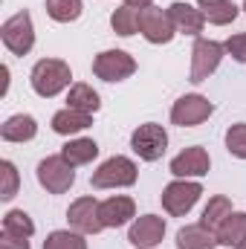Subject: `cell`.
<instances>
[{"label":"cell","mask_w":246,"mask_h":249,"mask_svg":"<svg viewBox=\"0 0 246 249\" xmlns=\"http://www.w3.org/2000/svg\"><path fill=\"white\" fill-rule=\"evenodd\" d=\"M70 78H72L70 64L61 61V58H41V61L32 67V72H29V84H32V90L41 99H53L61 90L72 87Z\"/></svg>","instance_id":"1"},{"label":"cell","mask_w":246,"mask_h":249,"mask_svg":"<svg viewBox=\"0 0 246 249\" xmlns=\"http://www.w3.org/2000/svg\"><path fill=\"white\" fill-rule=\"evenodd\" d=\"M136 177H139L136 162L116 154V157L105 160V162L93 171L90 183H93V188H124V186H133Z\"/></svg>","instance_id":"2"},{"label":"cell","mask_w":246,"mask_h":249,"mask_svg":"<svg viewBox=\"0 0 246 249\" xmlns=\"http://www.w3.org/2000/svg\"><path fill=\"white\" fill-rule=\"evenodd\" d=\"M0 38H3V47L12 53V55H26L32 47H35V29H32V15L23 9L18 15H12L3 26H0Z\"/></svg>","instance_id":"3"},{"label":"cell","mask_w":246,"mask_h":249,"mask_svg":"<svg viewBox=\"0 0 246 249\" xmlns=\"http://www.w3.org/2000/svg\"><path fill=\"white\" fill-rule=\"evenodd\" d=\"M130 148H133V154H136L139 160L157 162V160L165 154V148H168V133H165L162 124L145 122L130 133Z\"/></svg>","instance_id":"4"},{"label":"cell","mask_w":246,"mask_h":249,"mask_svg":"<svg viewBox=\"0 0 246 249\" xmlns=\"http://www.w3.org/2000/svg\"><path fill=\"white\" fill-rule=\"evenodd\" d=\"M139 32L148 44H171L174 35H177L168 9H159V6L139 9Z\"/></svg>","instance_id":"5"},{"label":"cell","mask_w":246,"mask_h":249,"mask_svg":"<svg viewBox=\"0 0 246 249\" xmlns=\"http://www.w3.org/2000/svg\"><path fill=\"white\" fill-rule=\"evenodd\" d=\"M200 194H203V186L197 180H180L177 177L174 183H168L162 188V209L168 214H174V217H183V214H188L194 209Z\"/></svg>","instance_id":"6"},{"label":"cell","mask_w":246,"mask_h":249,"mask_svg":"<svg viewBox=\"0 0 246 249\" xmlns=\"http://www.w3.org/2000/svg\"><path fill=\"white\" fill-rule=\"evenodd\" d=\"M223 53H226V47H223V44L209 41V38H197V41H194V47H191V75H188V78H191L194 84L206 81V78L220 67Z\"/></svg>","instance_id":"7"},{"label":"cell","mask_w":246,"mask_h":249,"mask_svg":"<svg viewBox=\"0 0 246 249\" xmlns=\"http://www.w3.org/2000/svg\"><path fill=\"white\" fill-rule=\"evenodd\" d=\"M38 183L50 194H64L75 183V171L61 154H55V157H47L38 162Z\"/></svg>","instance_id":"8"},{"label":"cell","mask_w":246,"mask_h":249,"mask_svg":"<svg viewBox=\"0 0 246 249\" xmlns=\"http://www.w3.org/2000/svg\"><path fill=\"white\" fill-rule=\"evenodd\" d=\"M93 72L102 81H124L136 72V61L124 50H105L93 58Z\"/></svg>","instance_id":"9"},{"label":"cell","mask_w":246,"mask_h":249,"mask_svg":"<svg viewBox=\"0 0 246 249\" xmlns=\"http://www.w3.org/2000/svg\"><path fill=\"white\" fill-rule=\"evenodd\" d=\"M99 206H102V203H99L96 197H78V200H72L70 209H67L70 226H72L75 232H81V235H99V232L105 229Z\"/></svg>","instance_id":"10"},{"label":"cell","mask_w":246,"mask_h":249,"mask_svg":"<svg viewBox=\"0 0 246 249\" xmlns=\"http://www.w3.org/2000/svg\"><path fill=\"white\" fill-rule=\"evenodd\" d=\"M211 113H214V105H211L206 96L188 93V96H183V99L174 102V107H171V122L180 124V127H194V124L206 122Z\"/></svg>","instance_id":"11"},{"label":"cell","mask_w":246,"mask_h":249,"mask_svg":"<svg viewBox=\"0 0 246 249\" xmlns=\"http://www.w3.org/2000/svg\"><path fill=\"white\" fill-rule=\"evenodd\" d=\"M211 168V160H209V151L200 148V145H191L180 151L174 160H171V174L180 177V180H197V177H206Z\"/></svg>","instance_id":"12"},{"label":"cell","mask_w":246,"mask_h":249,"mask_svg":"<svg viewBox=\"0 0 246 249\" xmlns=\"http://www.w3.org/2000/svg\"><path fill=\"white\" fill-rule=\"evenodd\" d=\"M162 238H165V217H157V214L136 217L130 223V232H127L130 247H136V249H154Z\"/></svg>","instance_id":"13"},{"label":"cell","mask_w":246,"mask_h":249,"mask_svg":"<svg viewBox=\"0 0 246 249\" xmlns=\"http://www.w3.org/2000/svg\"><path fill=\"white\" fill-rule=\"evenodd\" d=\"M168 15H171V20H174V29H177V32L200 38V32H203V26H206V18H203V12H200L197 6L177 0V3H171V6H168Z\"/></svg>","instance_id":"14"},{"label":"cell","mask_w":246,"mask_h":249,"mask_svg":"<svg viewBox=\"0 0 246 249\" xmlns=\"http://www.w3.org/2000/svg\"><path fill=\"white\" fill-rule=\"evenodd\" d=\"M99 212H102L105 229H116V226H124L130 217H136V203L124 194H116V197H107L99 206Z\"/></svg>","instance_id":"15"},{"label":"cell","mask_w":246,"mask_h":249,"mask_svg":"<svg viewBox=\"0 0 246 249\" xmlns=\"http://www.w3.org/2000/svg\"><path fill=\"white\" fill-rule=\"evenodd\" d=\"M214 247H220L217 235L211 229H206L203 223H191V226H183L177 232V249H214Z\"/></svg>","instance_id":"16"},{"label":"cell","mask_w":246,"mask_h":249,"mask_svg":"<svg viewBox=\"0 0 246 249\" xmlns=\"http://www.w3.org/2000/svg\"><path fill=\"white\" fill-rule=\"evenodd\" d=\"M35 133H38V122L29 113H15L0 127V136L6 142H29V139H35Z\"/></svg>","instance_id":"17"},{"label":"cell","mask_w":246,"mask_h":249,"mask_svg":"<svg viewBox=\"0 0 246 249\" xmlns=\"http://www.w3.org/2000/svg\"><path fill=\"white\" fill-rule=\"evenodd\" d=\"M93 124V113H81V110H72V107H64L53 116V130L58 136H72V133H81Z\"/></svg>","instance_id":"18"},{"label":"cell","mask_w":246,"mask_h":249,"mask_svg":"<svg viewBox=\"0 0 246 249\" xmlns=\"http://www.w3.org/2000/svg\"><path fill=\"white\" fill-rule=\"evenodd\" d=\"M217 235V244L220 247H241L246 241V212H232L223 223H220V229L214 232Z\"/></svg>","instance_id":"19"},{"label":"cell","mask_w":246,"mask_h":249,"mask_svg":"<svg viewBox=\"0 0 246 249\" xmlns=\"http://www.w3.org/2000/svg\"><path fill=\"white\" fill-rule=\"evenodd\" d=\"M197 9L214 26H226V23H232L238 18V6L232 0H197Z\"/></svg>","instance_id":"20"},{"label":"cell","mask_w":246,"mask_h":249,"mask_svg":"<svg viewBox=\"0 0 246 249\" xmlns=\"http://www.w3.org/2000/svg\"><path fill=\"white\" fill-rule=\"evenodd\" d=\"M67 107L81 110V113H96V110L102 107V102H99V93H96L90 84L78 81V84H72L70 93H67Z\"/></svg>","instance_id":"21"},{"label":"cell","mask_w":246,"mask_h":249,"mask_svg":"<svg viewBox=\"0 0 246 249\" xmlns=\"http://www.w3.org/2000/svg\"><path fill=\"white\" fill-rule=\"evenodd\" d=\"M61 157L75 168V165H87L99 157V145L93 139H70L61 148Z\"/></svg>","instance_id":"22"},{"label":"cell","mask_w":246,"mask_h":249,"mask_svg":"<svg viewBox=\"0 0 246 249\" xmlns=\"http://www.w3.org/2000/svg\"><path fill=\"white\" fill-rule=\"evenodd\" d=\"M229 214H232V200H229V197H223V194H217V197H211V200H209V206L203 209L200 223H203L206 229L217 232V229H220V223H223Z\"/></svg>","instance_id":"23"},{"label":"cell","mask_w":246,"mask_h":249,"mask_svg":"<svg viewBox=\"0 0 246 249\" xmlns=\"http://www.w3.org/2000/svg\"><path fill=\"white\" fill-rule=\"evenodd\" d=\"M110 26L116 35L130 38L133 32H139V9L136 6H119L113 15H110Z\"/></svg>","instance_id":"24"},{"label":"cell","mask_w":246,"mask_h":249,"mask_svg":"<svg viewBox=\"0 0 246 249\" xmlns=\"http://www.w3.org/2000/svg\"><path fill=\"white\" fill-rule=\"evenodd\" d=\"M44 249H87V241L75 229H55V232L47 235Z\"/></svg>","instance_id":"25"},{"label":"cell","mask_w":246,"mask_h":249,"mask_svg":"<svg viewBox=\"0 0 246 249\" xmlns=\"http://www.w3.org/2000/svg\"><path fill=\"white\" fill-rule=\"evenodd\" d=\"M81 0H47V15L58 23H70L81 18Z\"/></svg>","instance_id":"26"},{"label":"cell","mask_w":246,"mask_h":249,"mask_svg":"<svg viewBox=\"0 0 246 249\" xmlns=\"http://www.w3.org/2000/svg\"><path fill=\"white\" fill-rule=\"evenodd\" d=\"M3 232H12V235L32 238V232H35V223H32V217H29L23 209H12V212H6V217H3Z\"/></svg>","instance_id":"27"},{"label":"cell","mask_w":246,"mask_h":249,"mask_svg":"<svg viewBox=\"0 0 246 249\" xmlns=\"http://www.w3.org/2000/svg\"><path fill=\"white\" fill-rule=\"evenodd\" d=\"M226 151L238 160H246V122H238L226 130Z\"/></svg>","instance_id":"28"},{"label":"cell","mask_w":246,"mask_h":249,"mask_svg":"<svg viewBox=\"0 0 246 249\" xmlns=\"http://www.w3.org/2000/svg\"><path fill=\"white\" fill-rule=\"evenodd\" d=\"M0 174H3V188H0V200H12V197L18 194V183H20V177H18V168H15V162L3 160V162H0Z\"/></svg>","instance_id":"29"},{"label":"cell","mask_w":246,"mask_h":249,"mask_svg":"<svg viewBox=\"0 0 246 249\" xmlns=\"http://www.w3.org/2000/svg\"><path fill=\"white\" fill-rule=\"evenodd\" d=\"M223 47H226V53H229L235 61L246 64V32H241V35H232Z\"/></svg>","instance_id":"30"},{"label":"cell","mask_w":246,"mask_h":249,"mask_svg":"<svg viewBox=\"0 0 246 249\" xmlns=\"http://www.w3.org/2000/svg\"><path fill=\"white\" fill-rule=\"evenodd\" d=\"M0 249H29V238L3 232V235H0Z\"/></svg>","instance_id":"31"},{"label":"cell","mask_w":246,"mask_h":249,"mask_svg":"<svg viewBox=\"0 0 246 249\" xmlns=\"http://www.w3.org/2000/svg\"><path fill=\"white\" fill-rule=\"evenodd\" d=\"M124 6H136V9H145V6H151V0H124Z\"/></svg>","instance_id":"32"},{"label":"cell","mask_w":246,"mask_h":249,"mask_svg":"<svg viewBox=\"0 0 246 249\" xmlns=\"http://www.w3.org/2000/svg\"><path fill=\"white\" fill-rule=\"evenodd\" d=\"M238 249H246V241H244V244H241V247H238Z\"/></svg>","instance_id":"33"},{"label":"cell","mask_w":246,"mask_h":249,"mask_svg":"<svg viewBox=\"0 0 246 249\" xmlns=\"http://www.w3.org/2000/svg\"><path fill=\"white\" fill-rule=\"evenodd\" d=\"M244 9H246V0H244Z\"/></svg>","instance_id":"34"}]
</instances>
